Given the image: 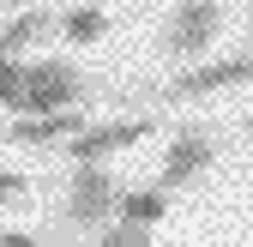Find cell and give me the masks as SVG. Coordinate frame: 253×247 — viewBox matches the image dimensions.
<instances>
[{
  "label": "cell",
  "mask_w": 253,
  "mask_h": 247,
  "mask_svg": "<svg viewBox=\"0 0 253 247\" xmlns=\"http://www.w3.org/2000/svg\"><path fill=\"white\" fill-rule=\"evenodd\" d=\"M115 217H121V223L151 229V223H163V217H169V193H163V187H126L121 205H115Z\"/></svg>",
  "instance_id": "ba28073f"
},
{
  "label": "cell",
  "mask_w": 253,
  "mask_h": 247,
  "mask_svg": "<svg viewBox=\"0 0 253 247\" xmlns=\"http://www.w3.org/2000/svg\"><path fill=\"white\" fill-rule=\"evenodd\" d=\"M84 97V73L73 60H30L24 84L12 97V121H37V115H67Z\"/></svg>",
  "instance_id": "6da1fadb"
},
{
  "label": "cell",
  "mask_w": 253,
  "mask_h": 247,
  "mask_svg": "<svg viewBox=\"0 0 253 247\" xmlns=\"http://www.w3.org/2000/svg\"><path fill=\"white\" fill-rule=\"evenodd\" d=\"M211 157H217V139H211L205 127H187V133H175V145L163 151V175H157V187H163V193L187 187L193 175H205V169H211Z\"/></svg>",
  "instance_id": "8992f818"
},
{
  "label": "cell",
  "mask_w": 253,
  "mask_h": 247,
  "mask_svg": "<svg viewBox=\"0 0 253 247\" xmlns=\"http://www.w3.org/2000/svg\"><path fill=\"white\" fill-rule=\"evenodd\" d=\"M223 30V6L217 0H181L163 24V54H205Z\"/></svg>",
  "instance_id": "3957f363"
},
{
  "label": "cell",
  "mask_w": 253,
  "mask_h": 247,
  "mask_svg": "<svg viewBox=\"0 0 253 247\" xmlns=\"http://www.w3.org/2000/svg\"><path fill=\"white\" fill-rule=\"evenodd\" d=\"M48 30H54L48 12H18V18H6V24H0V60H18V48L42 42Z\"/></svg>",
  "instance_id": "9c48e42d"
},
{
  "label": "cell",
  "mask_w": 253,
  "mask_h": 247,
  "mask_svg": "<svg viewBox=\"0 0 253 247\" xmlns=\"http://www.w3.org/2000/svg\"><path fill=\"white\" fill-rule=\"evenodd\" d=\"M121 193H126V187H121V181H115L103 163L73 169V181H67V205H60V223H67V229H97V223L115 217Z\"/></svg>",
  "instance_id": "7a4b0ae2"
},
{
  "label": "cell",
  "mask_w": 253,
  "mask_h": 247,
  "mask_svg": "<svg viewBox=\"0 0 253 247\" xmlns=\"http://www.w3.org/2000/svg\"><path fill=\"white\" fill-rule=\"evenodd\" d=\"M151 133H157V121H103V127H84L79 139H67V157H73V169H90V163H109L115 151L151 139Z\"/></svg>",
  "instance_id": "5b68a950"
},
{
  "label": "cell",
  "mask_w": 253,
  "mask_h": 247,
  "mask_svg": "<svg viewBox=\"0 0 253 247\" xmlns=\"http://www.w3.org/2000/svg\"><path fill=\"white\" fill-rule=\"evenodd\" d=\"M103 30H109V18L97 6H73L67 18H60V37H67V42H97Z\"/></svg>",
  "instance_id": "30bf717a"
},
{
  "label": "cell",
  "mask_w": 253,
  "mask_h": 247,
  "mask_svg": "<svg viewBox=\"0 0 253 247\" xmlns=\"http://www.w3.org/2000/svg\"><path fill=\"white\" fill-rule=\"evenodd\" d=\"M84 133V115L67 109V115H37V121H12V145H67Z\"/></svg>",
  "instance_id": "52a82bcc"
},
{
  "label": "cell",
  "mask_w": 253,
  "mask_h": 247,
  "mask_svg": "<svg viewBox=\"0 0 253 247\" xmlns=\"http://www.w3.org/2000/svg\"><path fill=\"white\" fill-rule=\"evenodd\" d=\"M18 84H24V60H0V109H12Z\"/></svg>",
  "instance_id": "8fae6325"
},
{
  "label": "cell",
  "mask_w": 253,
  "mask_h": 247,
  "mask_svg": "<svg viewBox=\"0 0 253 247\" xmlns=\"http://www.w3.org/2000/svg\"><path fill=\"white\" fill-rule=\"evenodd\" d=\"M0 247H48V241H37V235H18V229H6V235H0Z\"/></svg>",
  "instance_id": "4fadbf2b"
},
{
  "label": "cell",
  "mask_w": 253,
  "mask_h": 247,
  "mask_svg": "<svg viewBox=\"0 0 253 247\" xmlns=\"http://www.w3.org/2000/svg\"><path fill=\"white\" fill-rule=\"evenodd\" d=\"M30 193V181L18 175V169H6V175H0V205H12V199H24Z\"/></svg>",
  "instance_id": "7c38bea8"
},
{
  "label": "cell",
  "mask_w": 253,
  "mask_h": 247,
  "mask_svg": "<svg viewBox=\"0 0 253 247\" xmlns=\"http://www.w3.org/2000/svg\"><path fill=\"white\" fill-rule=\"evenodd\" d=\"M253 79V54H235V60H211V67H193L169 79L163 90H151L157 103H193V97H211V90H229V84H247Z\"/></svg>",
  "instance_id": "277c9868"
}]
</instances>
